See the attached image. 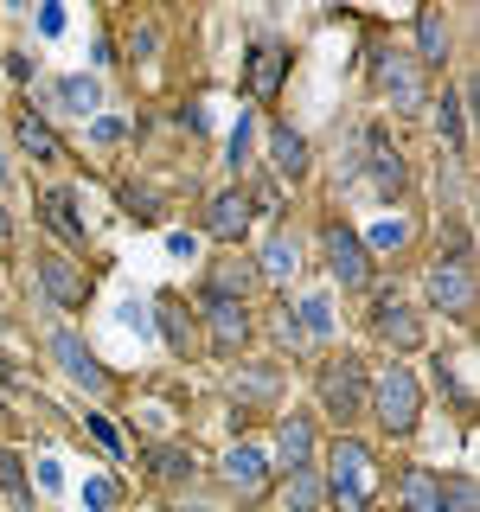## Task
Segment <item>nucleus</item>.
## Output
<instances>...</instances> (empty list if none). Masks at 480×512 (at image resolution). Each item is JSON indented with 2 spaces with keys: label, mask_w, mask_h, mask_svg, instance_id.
Segmentation results:
<instances>
[{
  "label": "nucleus",
  "mask_w": 480,
  "mask_h": 512,
  "mask_svg": "<svg viewBox=\"0 0 480 512\" xmlns=\"http://www.w3.org/2000/svg\"><path fill=\"white\" fill-rule=\"evenodd\" d=\"M0 416H7V397H0Z\"/></svg>",
  "instance_id": "obj_42"
},
{
  "label": "nucleus",
  "mask_w": 480,
  "mask_h": 512,
  "mask_svg": "<svg viewBox=\"0 0 480 512\" xmlns=\"http://www.w3.org/2000/svg\"><path fill=\"white\" fill-rule=\"evenodd\" d=\"M295 327H301V333H314V340H327V333H333V295H327V288L301 295V308H295Z\"/></svg>",
  "instance_id": "obj_25"
},
{
  "label": "nucleus",
  "mask_w": 480,
  "mask_h": 512,
  "mask_svg": "<svg viewBox=\"0 0 480 512\" xmlns=\"http://www.w3.org/2000/svg\"><path fill=\"white\" fill-rule=\"evenodd\" d=\"M13 135H20V148H26L32 160H58V154H64V141L52 135V122H45V116H32V109L20 116V128H13Z\"/></svg>",
  "instance_id": "obj_21"
},
{
  "label": "nucleus",
  "mask_w": 480,
  "mask_h": 512,
  "mask_svg": "<svg viewBox=\"0 0 480 512\" xmlns=\"http://www.w3.org/2000/svg\"><path fill=\"white\" fill-rule=\"evenodd\" d=\"M39 487L45 493H64V468H58V461H39Z\"/></svg>",
  "instance_id": "obj_38"
},
{
  "label": "nucleus",
  "mask_w": 480,
  "mask_h": 512,
  "mask_svg": "<svg viewBox=\"0 0 480 512\" xmlns=\"http://www.w3.org/2000/svg\"><path fill=\"white\" fill-rule=\"evenodd\" d=\"M116 320L135 333V340H148V333H154V301H148V295H122V301H116Z\"/></svg>",
  "instance_id": "obj_29"
},
{
  "label": "nucleus",
  "mask_w": 480,
  "mask_h": 512,
  "mask_svg": "<svg viewBox=\"0 0 480 512\" xmlns=\"http://www.w3.org/2000/svg\"><path fill=\"white\" fill-rule=\"evenodd\" d=\"M333 506L340 512H372V448L359 436H340L333 442V480H327Z\"/></svg>",
  "instance_id": "obj_3"
},
{
  "label": "nucleus",
  "mask_w": 480,
  "mask_h": 512,
  "mask_svg": "<svg viewBox=\"0 0 480 512\" xmlns=\"http://www.w3.org/2000/svg\"><path fill=\"white\" fill-rule=\"evenodd\" d=\"M269 468L295 474V468H314V423L308 416H288V423L276 429V461Z\"/></svg>",
  "instance_id": "obj_13"
},
{
  "label": "nucleus",
  "mask_w": 480,
  "mask_h": 512,
  "mask_svg": "<svg viewBox=\"0 0 480 512\" xmlns=\"http://www.w3.org/2000/svg\"><path fill=\"white\" fill-rule=\"evenodd\" d=\"M71 192H64V186H52V192H39V218L45 224H52V231L64 237V244H71V250H84V212H71Z\"/></svg>",
  "instance_id": "obj_14"
},
{
  "label": "nucleus",
  "mask_w": 480,
  "mask_h": 512,
  "mask_svg": "<svg viewBox=\"0 0 480 512\" xmlns=\"http://www.w3.org/2000/svg\"><path fill=\"white\" fill-rule=\"evenodd\" d=\"M39 288L58 301V308H84V301H90V276L71 263V256H58V250L39 256Z\"/></svg>",
  "instance_id": "obj_8"
},
{
  "label": "nucleus",
  "mask_w": 480,
  "mask_h": 512,
  "mask_svg": "<svg viewBox=\"0 0 480 512\" xmlns=\"http://www.w3.org/2000/svg\"><path fill=\"white\" fill-rule=\"evenodd\" d=\"M52 96H58V109H71V116H96L103 84H96V77H84V71H71V77H58V84H52Z\"/></svg>",
  "instance_id": "obj_17"
},
{
  "label": "nucleus",
  "mask_w": 480,
  "mask_h": 512,
  "mask_svg": "<svg viewBox=\"0 0 480 512\" xmlns=\"http://www.w3.org/2000/svg\"><path fill=\"white\" fill-rule=\"evenodd\" d=\"M109 506H116V480H109V474H90L84 480V512H109Z\"/></svg>",
  "instance_id": "obj_32"
},
{
  "label": "nucleus",
  "mask_w": 480,
  "mask_h": 512,
  "mask_svg": "<svg viewBox=\"0 0 480 512\" xmlns=\"http://www.w3.org/2000/svg\"><path fill=\"white\" fill-rule=\"evenodd\" d=\"M0 487H7V493H20V500L32 493V480H26V468H20V455H13V448L0 455Z\"/></svg>",
  "instance_id": "obj_33"
},
{
  "label": "nucleus",
  "mask_w": 480,
  "mask_h": 512,
  "mask_svg": "<svg viewBox=\"0 0 480 512\" xmlns=\"http://www.w3.org/2000/svg\"><path fill=\"white\" fill-rule=\"evenodd\" d=\"M52 359L64 365V378H71V384H84V391H109V365L96 359V352L77 340L71 327H58V333H52Z\"/></svg>",
  "instance_id": "obj_6"
},
{
  "label": "nucleus",
  "mask_w": 480,
  "mask_h": 512,
  "mask_svg": "<svg viewBox=\"0 0 480 512\" xmlns=\"http://www.w3.org/2000/svg\"><path fill=\"white\" fill-rule=\"evenodd\" d=\"M365 397H372V384H365V365L340 352V359L320 372V410H327L333 423H352V416H365Z\"/></svg>",
  "instance_id": "obj_4"
},
{
  "label": "nucleus",
  "mask_w": 480,
  "mask_h": 512,
  "mask_svg": "<svg viewBox=\"0 0 480 512\" xmlns=\"http://www.w3.org/2000/svg\"><path fill=\"white\" fill-rule=\"evenodd\" d=\"M148 474L167 480V487H186V480H192V455H186L180 442H160L154 455H148Z\"/></svg>",
  "instance_id": "obj_23"
},
{
  "label": "nucleus",
  "mask_w": 480,
  "mask_h": 512,
  "mask_svg": "<svg viewBox=\"0 0 480 512\" xmlns=\"http://www.w3.org/2000/svg\"><path fill=\"white\" fill-rule=\"evenodd\" d=\"M295 512H320V500H327V480H320L314 468H295L288 474V493H282Z\"/></svg>",
  "instance_id": "obj_26"
},
{
  "label": "nucleus",
  "mask_w": 480,
  "mask_h": 512,
  "mask_svg": "<svg viewBox=\"0 0 480 512\" xmlns=\"http://www.w3.org/2000/svg\"><path fill=\"white\" fill-rule=\"evenodd\" d=\"M32 26H39V39H58V32H64V7H39Z\"/></svg>",
  "instance_id": "obj_36"
},
{
  "label": "nucleus",
  "mask_w": 480,
  "mask_h": 512,
  "mask_svg": "<svg viewBox=\"0 0 480 512\" xmlns=\"http://www.w3.org/2000/svg\"><path fill=\"white\" fill-rule=\"evenodd\" d=\"M148 512H167V506H148Z\"/></svg>",
  "instance_id": "obj_43"
},
{
  "label": "nucleus",
  "mask_w": 480,
  "mask_h": 512,
  "mask_svg": "<svg viewBox=\"0 0 480 512\" xmlns=\"http://www.w3.org/2000/svg\"><path fill=\"white\" fill-rule=\"evenodd\" d=\"M372 327H378V340H391L397 352H416V346H423V320H416L397 295H384L378 308H372Z\"/></svg>",
  "instance_id": "obj_11"
},
{
  "label": "nucleus",
  "mask_w": 480,
  "mask_h": 512,
  "mask_svg": "<svg viewBox=\"0 0 480 512\" xmlns=\"http://www.w3.org/2000/svg\"><path fill=\"white\" fill-rule=\"evenodd\" d=\"M167 256H199V237H192V231H167Z\"/></svg>",
  "instance_id": "obj_37"
},
{
  "label": "nucleus",
  "mask_w": 480,
  "mask_h": 512,
  "mask_svg": "<svg viewBox=\"0 0 480 512\" xmlns=\"http://www.w3.org/2000/svg\"><path fill=\"white\" fill-rule=\"evenodd\" d=\"M282 71H288V52H282V45H250V64H244L250 96H276L282 90Z\"/></svg>",
  "instance_id": "obj_15"
},
{
  "label": "nucleus",
  "mask_w": 480,
  "mask_h": 512,
  "mask_svg": "<svg viewBox=\"0 0 480 512\" xmlns=\"http://www.w3.org/2000/svg\"><path fill=\"white\" fill-rule=\"evenodd\" d=\"M429 301H436L442 314H455V320L474 314V263H468V250L442 256V263L429 269Z\"/></svg>",
  "instance_id": "obj_5"
},
{
  "label": "nucleus",
  "mask_w": 480,
  "mask_h": 512,
  "mask_svg": "<svg viewBox=\"0 0 480 512\" xmlns=\"http://www.w3.org/2000/svg\"><path fill=\"white\" fill-rule=\"evenodd\" d=\"M0 186H7V154H0Z\"/></svg>",
  "instance_id": "obj_41"
},
{
  "label": "nucleus",
  "mask_w": 480,
  "mask_h": 512,
  "mask_svg": "<svg viewBox=\"0 0 480 512\" xmlns=\"http://www.w3.org/2000/svg\"><path fill=\"white\" fill-rule=\"evenodd\" d=\"M365 180H372L378 199H397V192H404V160H397V148H372V160H365Z\"/></svg>",
  "instance_id": "obj_20"
},
{
  "label": "nucleus",
  "mask_w": 480,
  "mask_h": 512,
  "mask_svg": "<svg viewBox=\"0 0 480 512\" xmlns=\"http://www.w3.org/2000/svg\"><path fill=\"white\" fill-rule=\"evenodd\" d=\"M250 148H256V116L244 109L237 128H231V154H224V160H231V167H250Z\"/></svg>",
  "instance_id": "obj_30"
},
{
  "label": "nucleus",
  "mask_w": 480,
  "mask_h": 512,
  "mask_svg": "<svg viewBox=\"0 0 480 512\" xmlns=\"http://www.w3.org/2000/svg\"><path fill=\"white\" fill-rule=\"evenodd\" d=\"M327 269H333L340 288H365V282H372V250H365L346 224H333V231H327Z\"/></svg>",
  "instance_id": "obj_7"
},
{
  "label": "nucleus",
  "mask_w": 480,
  "mask_h": 512,
  "mask_svg": "<svg viewBox=\"0 0 480 512\" xmlns=\"http://www.w3.org/2000/svg\"><path fill=\"white\" fill-rule=\"evenodd\" d=\"M410 58H416V64H442V58H448V20H442L436 7L416 13V52H410Z\"/></svg>",
  "instance_id": "obj_18"
},
{
  "label": "nucleus",
  "mask_w": 480,
  "mask_h": 512,
  "mask_svg": "<svg viewBox=\"0 0 480 512\" xmlns=\"http://www.w3.org/2000/svg\"><path fill=\"white\" fill-rule=\"evenodd\" d=\"M90 429H96V442H103V448H109V455H122V436H116V429H109V423H103V416H90Z\"/></svg>",
  "instance_id": "obj_39"
},
{
  "label": "nucleus",
  "mask_w": 480,
  "mask_h": 512,
  "mask_svg": "<svg viewBox=\"0 0 480 512\" xmlns=\"http://www.w3.org/2000/svg\"><path fill=\"white\" fill-rule=\"evenodd\" d=\"M436 128H442V141H448V148H461V141H468V135H461V96H442Z\"/></svg>",
  "instance_id": "obj_31"
},
{
  "label": "nucleus",
  "mask_w": 480,
  "mask_h": 512,
  "mask_svg": "<svg viewBox=\"0 0 480 512\" xmlns=\"http://www.w3.org/2000/svg\"><path fill=\"white\" fill-rule=\"evenodd\" d=\"M205 327H212V346H218V352H237V346L250 340V314H244V301L205 295Z\"/></svg>",
  "instance_id": "obj_10"
},
{
  "label": "nucleus",
  "mask_w": 480,
  "mask_h": 512,
  "mask_svg": "<svg viewBox=\"0 0 480 512\" xmlns=\"http://www.w3.org/2000/svg\"><path fill=\"white\" fill-rule=\"evenodd\" d=\"M410 237H416V224H410V218H378L372 231L359 237V244H365V250H404Z\"/></svg>",
  "instance_id": "obj_27"
},
{
  "label": "nucleus",
  "mask_w": 480,
  "mask_h": 512,
  "mask_svg": "<svg viewBox=\"0 0 480 512\" xmlns=\"http://www.w3.org/2000/svg\"><path fill=\"white\" fill-rule=\"evenodd\" d=\"M442 506L448 512H474V480H442Z\"/></svg>",
  "instance_id": "obj_34"
},
{
  "label": "nucleus",
  "mask_w": 480,
  "mask_h": 512,
  "mask_svg": "<svg viewBox=\"0 0 480 512\" xmlns=\"http://www.w3.org/2000/svg\"><path fill=\"white\" fill-rule=\"evenodd\" d=\"M7 231H13V224H7V212H0V244H7Z\"/></svg>",
  "instance_id": "obj_40"
},
{
  "label": "nucleus",
  "mask_w": 480,
  "mask_h": 512,
  "mask_svg": "<svg viewBox=\"0 0 480 512\" xmlns=\"http://www.w3.org/2000/svg\"><path fill=\"white\" fill-rule=\"evenodd\" d=\"M250 192L244 186H224V192H212V205H205V231L212 237H224V244H237V237L250 231Z\"/></svg>",
  "instance_id": "obj_9"
},
{
  "label": "nucleus",
  "mask_w": 480,
  "mask_h": 512,
  "mask_svg": "<svg viewBox=\"0 0 480 512\" xmlns=\"http://www.w3.org/2000/svg\"><path fill=\"white\" fill-rule=\"evenodd\" d=\"M365 410L384 423V436H410V429L423 423V391H416L410 365H384L378 384H372V397H365Z\"/></svg>",
  "instance_id": "obj_1"
},
{
  "label": "nucleus",
  "mask_w": 480,
  "mask_h": 512,
  "mask_svg": "<svg viewBox=\"0 0 480 512\" xmlns=\"http://www.w3.org/2000/svg\"><path fill=\"white\" fill-rule=\"evenodd\" d=\"M224 480H231L237 493H263V480H269V448H263V442H231V455H224Z\"/></svg>",
  "instance_id": "obj_12"
},
{
  "label": "nucleus",
  "mask_w": 480,
  "mask_h": 512,
  "mask_svg": "<svg viewBox=\"0 0 480 512\" xmlns=\"http://www.w3.org/2000/svg\"><path fill=\"white\" fill-rule=\"evenodd\" d=\"M122 135H128V122H122V116H96V122H90V141H96V148H116Z\"/></svg>",
  "instance_id": "obj_35"
},
{
  "label": "nucleus",
  "mask_w": 480,
  "mask_h": 512,
  "mask_svg": "<svg viewBox=\"0 0 480 512\" xmlns=\"http://www.w3.org/2000/svg\"><path fill=\"white\" fill-rule=\"evenodd\" d=\"M295 263H301L295 237H269V244H263V276L269 282H288V276H295Z\"/></svg>",
  "instance_id": "obj_28"
},
{
  "label": "nucleus",
  "mask_w": 480,
  "mask_h": 512,
  "mask_svg": "<svg viewBox=\"0 0 480 512\" xmlns=\"http://www.w3.org/2000/svg\"><path fill=\"white\" fill-rule=\"evenodd\" d=\"M256 282V269L244 263V256H224V263L212 269V282H205V295H224V301H244V288Z\"/></svg>",
  "instance_id": "obj_22"
},
{
  "label": "nucleus",
  "mask_w": 480,
  "mask_h": 512,
  "mask_svg": "<svg viewBox=\"0 0 480 512\" xmlns=\"http://www.w3.org/2000/svg\"><path fill=\"white\" fill-rule=\"evenodd\" d=\"M397 493H404V512H448L442 506V474H429V468H410Z\"/></svg>",
  "instance_id": "obj_19"
},
{
  "label": "nucleus",
  "mask_w": 480,
  "mask_h": 512,
  "mask_svg": "<svg viewBox=\"0 0 480 512\" xmlns=\"http://www.w3.org/2000/svg\"><path fill=\"white\" fill-rule=\"evenodd\" d=\"M372 77H378V96L391 109H404V116L429 103V77H423V64H416L404 45H378V52H372Z\"/></svg>",
  "instance_id": "obj_2"
},
{
  "label": "nucleus",
  "mask_w": 480,
  "mask_h": 512,
  "mask_svg": "<svg viewBox=\"0 0 480 512\" xmlns=\"http://www.w3.org/2000/svg\"><path fill=\"white\" fill-rule=\"evenodd\" d=\"M154 327H160V340H167V346L186 359V346H192V320H186L180 301H154Z\"/></svg>",
  "instance_id": "obj_24"
},
{
  "label": "nucleus",
  "mask_w": 480,
  "mask_h": 512,
  "mask_svg": "<svg viewBox=\"0 0 480 512\" xmlns=\"http://www.w3.org/2000/svg\"><path fill=\"white\" fill-rule=\"evenodd\" d=\"M0 512H13V506H0Z\"/></svg>",
  "instance_id": "obj_44"
},
{
  "label": "nucleus",
  "mask_w": 480,
  "mask_h": 512,
  "mask_svg": "<svg viewBox=\"0 0 480 512\" xmlns=\"http://www.w3.org/2000/svg\"><path fill=\"white\" fill-rule=\"evenodd\" d=\"M269 160H276V173L282 180H301L308 173V135H295V128H269Z\"/></svg>",
  "instance_id": "obj_16"
}]
</instances>
